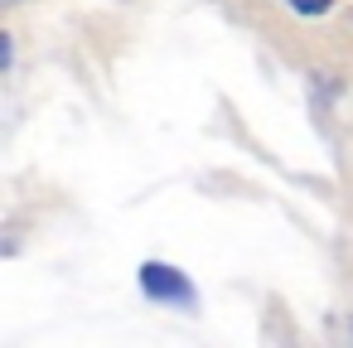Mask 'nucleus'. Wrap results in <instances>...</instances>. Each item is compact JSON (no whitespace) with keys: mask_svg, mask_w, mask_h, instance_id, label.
<instances>
[{"mask_svg":"<svg viewBox=\"0 0 353 348\" xmlns=\"http://www.w3.org/2000/svg\"><path fill=\"white\" fill-rule=\"evenodd\" d=\"M6 6H20V0H6Z\"/></svg>","mask_w":353,"mask_h":348,"instance_id":"3","label":"nucleus"},{"mask_svg":"<svg viewBox=\"0 0 353 348\" xmlns=\"http://www.w3.org/2000/svg\"><path fill=\"white\" fill-rule=\"evenodd\" d=\"M281 6H285L295 20H324V15H334L339 0H281Z\"/></svg>","mask_w":353,"mask_h":348,"instance_id":"2","label":"nucleus"},{"mask_svg":"<svg viewBox=\"0 0 353 348\" xmlns=\"http://www.w3.org/2000/svg\"><path fill=\"white\" fill-rule=\"evenodd\" d=\"M141 295L155 305H170V309H199L194 280L170 261H141Z\"/></svg>","mask_w":353,"mask_h":348,"instance_id":"1","label":"nucleus"}]
</instances>
